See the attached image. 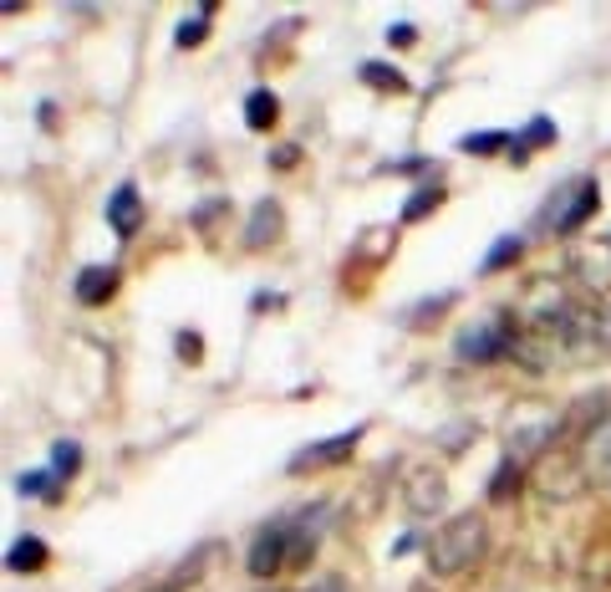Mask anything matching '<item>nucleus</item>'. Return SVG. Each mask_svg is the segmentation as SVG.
<instances>
[{"mask_svg": "<svg viewBox=\"0 0 611 592\" xmlns=\"http://www.w3.org/2000/svg\"><path fill=\"white\" fill-rule=\"evenodd\" d=\"M480 557H484V521L474 516V511L448 516V521L429 537V567L438 577L463 572V567H474Z\"/></svg>", "mask_w": 611, "mask_h": 592, "instance_id": "f257e3e1", "label": "nucleus"}, {"mask_svg": "<svg viewBox=\"0 0 611 592\" xmlns=\"http://www.w3.org/2000/svg\"><path fill=\"white\" fill-rule=\"evenodd\" d=\"M596 200H601V189H596L591 174L565 179V185H556V194L546 200V210H540V225L556 230V236H571V230H581V225L596 215Z\"/></svg>", "mask_w": 611, "mask_h": 592, "instance_id": "f03ea898", "label": "nucleus"}, {"mask_svg": "<svg viewBox=\"0 0 611 592\" xmlns=\"http://www.w3.org/2000/svg\"><path fill=\"white\" fill-rule=\"evenodd\" d=\"M510 342H514L510 317H505V312H495V317L474 322V327H463L459 342H454V353H459L463 363H495V357L510 353Z\"/></svg>", "mask_w": 611, "mask_h": 592, "instance_id": "7ed1b4c3", "label": "nucleus"}, {"mask_svg": "<svg viewBox=\"0 0 611 592\" xmlns=\"http://www.w3.org/2000/svg\"><path fill=\"white\" fill-rule=\"evenodd\" d=\"M285 562H291V531H285V521L260 526V531H255V542H250V552H245L250 577H255V582H270Z\"/></svg>", "mask_w": 611, "mask_h": 592, "instance_id": "20e7f679", "label": "nucleus"}, {"mask_svg": "<svg viewBox=\"0 0 611 592\" xmlns=\"http://www.w3.org/2000/svg\"><path fill=\"white\" fill-rule=\"evenodd\" d=\"M367 424H357V429H347V434H331V440H316V444H301L296 455H291V465L285 470L301 475V470H327V465H342V459L362 444Z\"/></svg>", "mask_w": 611, "mask_h": 592, "instance_id": "39448f33", "label": "nucleus"}, {"mask_svg": "<svg viewBox=\"0 0 611 592\" xmlns=\"http://www.w3.org/2000/svg\"><path fill=\"white\" fill-rule=\"evenodd\" d=\"M403 501L413 516H433V511L444 506V475L429 470V465H413L408 480H403Z\"/></svg>", "mask_w": 611, "mask_h": 592, "instance_id": "423d86ee", "label": "nucleus"}, {"mask_svg": "<svg viewBox=\"0 0 611 592\" xmlns=\"http://www.w3.org/2000/svg\"><path fill=\"white\" fill-rule=\"evenodd\" d=\"M107 225H113L117 240L138 236V225H143V204H138V185H132V179H123V185L113 189V200H107Z\"/></svg>", "mask_w": 611, "mask_h": 592, "instance_id": "0eeeda50", "label": "nucleus"}, {"mask_svg": "<svg viewBox=\"0 0 611 592\" xmlns=\"http://www.w3.org/2000/svg\"><path fill=\"white\" fill-rule=\"evenodd\" d=\"M285 221H281V204L276 200H260L255 210H250V225H245V251H260V245H270V240H281Z\"/></svg>", "mask_w": 611, "mask_h": 592, "instance_id": "6e6552de", "label": "nucleus"}, {"mask_svg": "<svg viewBox=\"0 0 611 592\" xmlns=\"http://www.w3.org/2000/svg\"><path fill=\"white\" fill-rule=\"evenodd\" d=\"M113 291H117V266H87V272H77L72 297L82 306H102V302H113Z\"/></svg>", "mask_w": 611, "mask_h": 592, "instance_id": "1a4fd4ad", "label": "nucleus"}, {"mask_svg": "<svg viewBox=\"0 0 611 592\" xmlns=\"http://www.w3.org/2000/svg\"><path fill=\"white\" fill-rule=\"evenodd\" d=\"M5 567H11V572H41V567H47V542H41V537H31V531H26V537H16V542H11V552H5Z\"/></svg>", "mask_w": 611, "mask_h": 592, "instance_id": "9d476101", "label": "nucleus"}, {"mask_svg": "<svg viewBox=\"0 0 611 592\" xmlns=\"http://www.w3.org/2000/svg\"><path fill=\"white\" fill-rule=\"evenodd\" d=\"M276 118H281V102H276V92H270V87H255V92L245 98V128H250V134H265Z\"/></svg>", "mask_w": 611, "mask_h": 592, "instance_id": "9b49d317", "label": "nucleus"}, {"mask_svg": "<svg viewBox=\"0 0 611 592\" xmlns=\"http://www.w3.org/2000/svg\"><path fill=\"white\" fill-rule=\"evenodd\" d=\"M438 204H444V185L433 179V185H423V189H413V194H408V204H403V221H408V225L429 221Z\"/></svg>", "mask_w": 611, "mask_h": 592, "instance_id": "f8f14e48", "label": "nucleus"}, {"mask_svg": "<svg viewBox=\"0 0 611 592\" xmlns=\"http://www.w3.org/2000/svg\"><path fill=\"white\" fill-rule=\"evenodd\" d=\"M77 470H82V444H77V440H56V444H51V480L62 486V480H72Z\"/></svg>", "mask_w": 611, "mask_h": 592, "instance_id": "ddd939ff", "label": "nucleus"}, {"mask_svg": "<svg viewBox=\"0 0 611 592\" xmlns=\"http://www.w3.org/2000/svg\"><path fill=\"white\" fill-rule=\"evenodd\" d=\"M556 134H561V128H556V118H530L525 123V134H514V159H525L530 149H540V143H556Z\"/></svg>", "mask_w": 611, "mask_h": 592, "instance_id": "4468645a", "label": "nucleus"}, {"mask_svg": "<svg viewBox=\"0 0 611 592\" xmlns=\"http://www.w3.org/2000/svg\"><path fill=\"white\" fill-rule=\"evenodd\" d=\"M357 77H362L367 87H382V92H408V77H403L397 67H387V62H362Z\"/></svg>", "mask_w": 611, "mask_h": 592, "instance_id": "2eb2a0df", "label": "nucleus"}, {"mask_svg": "<svg viewBox=\"0 0 611 592\" xmlns=\"http://www.w3.org/2000/svg\"><path fill=\"white\" fill-rule=\"evenodd\" d=\"M499 149H514V134H505V128H484V134L459 138V153H499Z\"/></svg>", "mask_w": 611, "mask_h": 592, "instance_id": "dca6fc26", "label": "nucleus"}, {"mask_svg": "<svg viewBox=\"0 0 611 592\" xmlns=\"http://www.w3.org/2000/svg\"><path fill=\"white\" fill-rule=\"evenodd\" d=\"M520 245H525V240H520V236H499L495 245H489V255H484V261H480V272H484V276H495L499 266H510L514 255H520Z\"/></svg>", "mask_w": 611, "mask_h": 592, "instance_id": "f3484780", "label": "nucleus"}, {"mask_svg": "<svg viewBox=\"0 0 611 592\" xmlns=\"http://www.w3.org/2000/svg\"><path fill=\"white\" fill-rule=\"evenodd\" d=\"M16 495H56V480L51 470H26L16 475Z\"/></svg>", "mask_w": 611, "mask_h": 592, "instance_id": "a211bd4d", "label": "nucleus"}, {"mask_svg": "<svg viewBox=\"0 0 611 592\" xmlns=\"http://www.w3.org/2000/svg\"><path fill=\"white\" fill-rule=\"evenodd\" d=\"M520 486V465H514L510 455H505V465L495 470V480H489V501H505V495Z\"/></svg>", "mask_w": 611, "mask_h": 592, "instance_id": "6ab92c4d", "label": "nucleus"}, {"mask_svg": "<svg viewBox=\"0 0 611 592\" xmlns=\"http://www.w3.org/2000/svg\"><path fill=\"white\" fill-rule=\"evenodd\" d=\"M204 36H209V21L194 16V21H179V32H174V41H179V47H199Z\"/></svg>", "mask_w": 611, "mask_h": 592, "instance_id": "aec40b11", "label": "nucleus"}, {"mask_svg": "<svg viewBox=\"0 0 611 592\" xmlns=\"http://www.w3.org/2000/svg\"><path fill=\"white\" fill-rule=\"evenodd\" d=\"M454 302V291H438V297H433V302H423V306H413V312H408V322H423V317H438V312H444V306Z\"/></svg>", "mask_w": 611, "mask_h": 592, "instance_id": "412c9836", "label": "nucleus"}, {"mask_svg": "<svg viewBox=\"0 0 611 592\" xmlns=\"http://www.w3.org/2000/svg\"><path fill=\"white\" fill-rule=\"evenodd\" d=\"M179 357H183V363H199V357H204V342H199V332H179Z\"/></svg>", "mask_w": 611, "mask_h": 592, "instance_id": "4be33fe9", "label": "nucleus"}, {"mask_svg": "<svg viewBox=\"0 0 611 592\" xmlns=\"http://www.w3.org/2000/svg\"><path fill=\"white\" fill-rule=\"evenodd\" d=\"M219 210H225V200H204V204H199V210H194V225H199V230H204V225L215 221Z\"/></svg>", "mask_w": 611, "mask_h": 592, "instance_id": "5701e85b", "label": "nucleus"}, {"mask_svg": "<svg viewBox=\"0 0 611 592\" xmlns=\"http://www.w3.org/2000/svg\"><path fill=\"white\" fill-rule=\"evenodd\" d=\"M413 26H408V21H397V26H393V32H387V41H393V47H408V41H413Z\"/></svg>", "mask_w": 611, "mask_h": 592, "instance_id": "b1692460", "label": "nucleus"}, {"mask_svg": "<svg viewBox=\"0 0 611 592\" xmlns=\"http://www.w3.org/2000/svg\"><path fill=\"white\" fill-rule=\"evenodd\" d=\"M306 592H347V582H342V577H316Z\"/></svg>", "mask_w": 611, "mask_h": 592, "instance_id": "393cba45", "label": "nucleus"}, {"mask_svg": "<svg viewBox=\"0 0 611 592\" xmlns=\"http://www.w3.org/2000/svg\"><path fill=\"white\" fill-rule=\"evenodd\" d=\"M296 159H301V149H276V169H291Z\"/></svg>", "mask_w": 611, "mask_h": 592, "instance_id": "a878e982", "label": "nucleus"}, {"mask_svg": "<svg viewBox=\"0 0 611 592\" xmlns=\"http://www.w3.org/2000/svg\"><path fill=\"white\" fill-rule=\"evenodd\" d=\"M250 306H255V312H265V306H281V297H276V291H260Z\"/></svg>", "mask_w": 611, "mask_h": 592, "instance_id": "bb28decb", "label": "nucleus"}, {"mask_svg": "<svg viewBox=\"0 0 611 592\" xmlns=\"http://www.w3.org/2000/svg\"><path fill=\"white\" fill-rule=\"evenodd\" d=\"M265 592H276V588H265Z\"/></svg>", "mask_w": 611, "mask_h": 592, "instance_id": "cd10ccee", "label": "nucleus"}]
</instances>
